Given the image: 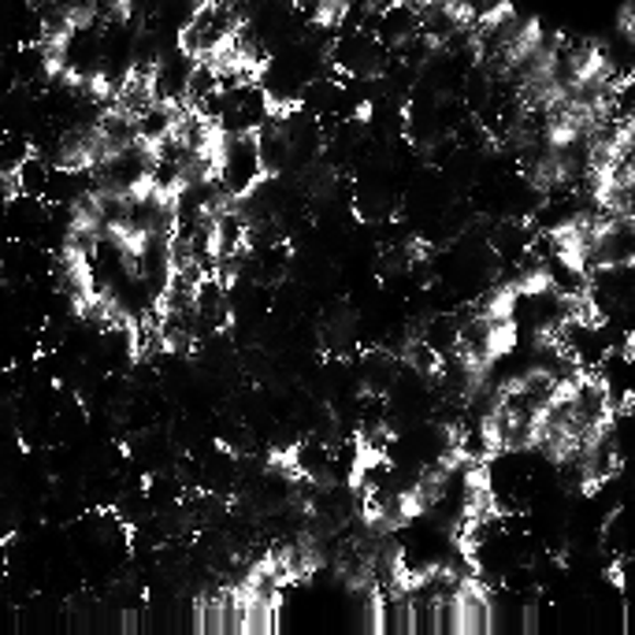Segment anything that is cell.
<instances>
[{
  "label": "cell",
  "instance_id": "obj_1",
  "mask_svg": "<svg viewBox=\"0 0 635 635\" xmlns=\"http://www.w3.org/2000/svg\"><path fill=\"white\" fill-rule=\"evenodd\" d=\"M516 290H513V282L505 279V282H494L491 290L480 298V305H476V312H480L483 320H516Z\"/></svg>",
  "mask_w": 635,
  "mask_h": 635
},
{
  "label": "cell",
  "instance_id": "obj_2",
  "mask_svg": "<svg viewBox=\"0 0 635 635\" xmlns=\"http://www.w3.org/2000/svg\"><path fill=\"white\" fill-rule=\"evenodd\" d=\"M617 31H621L624 42H632V34H635V12H632V4H624V8H621Z\"/></svg>",
  "mask_w": 635,
  "mask_h": 635
}]
</instances>
